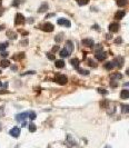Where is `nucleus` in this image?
<instances>
[{
    "mask_svg": "<svg viewBox=\"0 0 129 148\" xmlns=\"http://www.w3.org/2000/svg\"><path fill=\"white\" fill-rule=\"evenodd\" d=\"M7 36H8V38H10V39H16V38H17V35H16L14 31H8L7 32Z\"/></svg>",
    "mask_w": 129,
    "mask_h": 148,
    "instance_id": "nucleus-22",
    "label": "nucleus"
},
{
    "mask_svg": "<svg viewBox=\"0 0 129 148\" xmlns=\"http://www.w3.org/2000/svg\"><path fill=\"white\" fill-rule=\"evenodd\" d=\"M82 45L86 47H89V48H91V47H94V40H92V39H83Z\"/></svg>",
    "mask_w": 129,
    "mask_h": 148,
    "instance_id": "nucleus-11",
    "label": "nucleus"
},
{
    "mask_svg": "<svg viewBox=\"0 0 129 148\" xmlns=\"http://www.w3.org/2000/svg\"><path fill=\"white\" fill-rule=\"evenodd\" d=\"M105 68H106L107 70H110V69H112V68H114V64H112L111 61H109V62H107V64L105 65Z\"/></svg>",
    "mask_w": 129,
    "mask_h": 148,
    "instance_id": "nucleus-27",
    "label": "nucleus"
},
{
    "mask_svg": "<svg viewBox=\"0 0 129 148\" xmlns=\"http://www.w3.org/2000/svg\"><path fill=\"white\" fill-rule=\"evenodd\" d=\"M14 22H16V25H23V23L26 22V19H25V17H23L21 13H18V15L16 16Z\"/></svg>",
    "mask_w": 129,
    "mask_h": 148,
    "instance_id": "nucleus-6",
    "label": "nucleus"
},
{
    "mask_svg": "<svg viewBox=\"0 0 129 148\" xmlns=\"http://www.w3.org/2000/svg\"><path fill=\"white\" fill-rule=\"evenodd\" d=\"M47 58L50 59V60H56V56H54V54H50V52H47Z\"/></svg>",
    "mask_w": 129,
    "mask_h": 148,
    "instance_id": "nucleus-29",
    "label": "nucleus"
},
{
    "mask_svg": "<svg viewBox=\"0 0 129 148\" xmlns=\"http://www.w3.org/2000/svg\"><path fill=\"white\" fill-rule=\"evenodd\" d=\"M20 133H21V129L19 127H14L10 129L9 134H10V136L14 137V138H18V137L20 136Z\"/></svg>",
    "mask_w": 129,
    "mask_h": 148,
    "instance_id": "nucleus-2",
    "label": "nucleus"
},
{
    "mask_svg": "<svg viewBox=\"0 0 129 148\" xmlns=\"http://www.w3.org/2000/svg\"><path fill=\"white\" fill-rule=\"evenodd\" d=\"M120 98H122V99H128V98H129V91H128V89L121 90V93H120Z\"/></svg>",
    "mask_w": 129,
    "mask_h": 148,
    "instance_id": "nucleus-13",
    "label": "nucleus"
},
{
    "mask_svg": "<svg viewBox=\"0 0 129 148\" xmlns=\"http://www.w3.org/2000/svg\"><path fill=\"white\" fill-rule=\"evenodd\" d=\"M66 145L68 146V147H74V146H76V141L74 140V138H72L70 135H68V136H67Z\"/></svg>",
    "mask_w": 129,
    "mask_h": 148,
    "instance_id": "nucleus-9",
    "label": "nucleus"
},
{
    "mask_svg": "<svg viewBox=\"0 0 129 148\" xmlns=\"http://www.w3.org/2000/svg\"><path fill=\"white\" fill-rule=\"evenodd\" d=\"M125 16H126V12H125V11H117V12H116L115 17L117 18V19H122Z\"/></svg>",
    "mask_w": 129,
    "mask_h": 148,
    "instance_id": "nucleus-19",
    "label": "nucleus"
},
{
    "mask_svg": "<svg viewBox=\"0 0 129 148\" xmlns=\"http://www.w3.org/2000/svg\"><path fill=\"white\" fill-rule=\"evenodd\" d=\"M8 46H9L8 42H1V44H0V51H5V49H6Z\"/></svg>",
    "mask_w": 129,
    "mask_h": 148,
    "instance_id": "nucleus-23",
    "label": "nucleus"
},
{
    "mask_svg": "<svg viewBox=\"0 0 129 148\" xmlns=\"http://www.w3.org/2000/svg\"><path fill=\"white\" fill-rule=\"evenodd\" d=\"M105 148H112V147H111V146H109V145H107V146H106V147H105Z\"/></svg>",
    "mask_w": 129,
    "mask_h": 148,
    "instance_id": "nucleus-46",
    "label": "nucleus"
},
{
    "mask_svg": "<svg viewBox=\"0 0 129 148\" xmlns=\"http://www.w3.org/2000/svg\"><path fill=\"white\" fill-rule=\"evenodd\" d=\"M3 29H5V27H3V26H0V30H3Z\"/></svg>",
    "mask_w": 129,
    "mask_h": 148,
    "instance_id": "nucleus-45",
    "label": "nucleus"
},
{
    "mask_svg": "<svg viewBox=\"0 0 129 148\" xmlns=\"http://www.w3.org/2000/svg\"><path fill=\"white\" fill-rule=\"evenodd\" d=\"M36 129H37V128H36V125L32 124V122H30V124H29V131H30V133H34Z\"/></svg>",
    "mask_w": 129,
    "mask_h": 148,
    "instance_id": "nucleus-24",
    "label": "nucleus"
},
{
    "mask_svg": "<svg viewBox=\"0 0 129 148\" xmlns=\"http://www.w3.org/2000/svg\"><path fill=\"white\" fill-rule=\"evenodd\" d=\"M1 5H2V0H0V7H1Z\"/></svg>",
    "mask_w": 129,
    "mask_h": 148,
    "instance_id": "nucleus-47",
    "label": "nucleus"
},
{
    "mask_svg": "<svg viewBox=\"0 0 129 148\" xmlns=\"http://www.w3.org/2000/svg\"><path fill=\"white\" fill-rule=\"evenodd\" d=\"M26 118H28V113H21V114H19V115L16 116V120L19 121V122L25 121V119Z\"/></svg>",
    "mask_w": 129,
    "mask_h": 148,
    "instance_id": "nucleus-8",
    "label": "nucleus"
},
{
    "mask_svg": "<svg viewBox=\"0 0 129 148\" xmlns=\"http://www.w3.org/2000/svg\"><path fill=\"white\" fill-rule=\"evenodd\" d=\"M123 61H125V59H123L122 57H116L112 64H114V66L118 67V68H120V67L123 65Z\"/></svg>",
    "mask_w": 129,
    "mask_h": 148,
    "instance_id": "nucleus-5",
    "label": "nucleus"
},
{
    "mask_svg": "<svg viewBox=\"0 0 129 148\" xmlns=\"http://www.w3.org/2000/svg\"><path fill=\"white\" fill-rule=\"evenodd\" d=\"M54 65H56L57 68H63V67H65V61H63L62 59H59V60H56Z\"/></svg>",
    "mask_w": 129,
    "mask_h": 148,
    "instance_id": "nucleus-18",
    "label": "nucleus"
},
{
    "mask_svg": "<svg viewBox=\"0 0 129 148\" xmlns=\"http://www.w3.org/2000/svg\"><path fill=\"white\" fill-rule=\"evenodd\" d=\"M28 117L31 119V120H34V119L37 117V115H36V113H34V111H29V113H28Z\"/></svg>",
    "mask_w": 129,
    "mask_h": 148,
    "instance_id": "nucleus-28",
    "label": "nucleus"
},
{
    "mask_svg": "<svg viewBox=\"0 0 129 148\" xmlns=\"http://www.w3.org/2000/svg\"><path fill=\"white\" fill-rule=\"evenodd\" d=\"M62 39H63V34H59V35L57 36V37L54 38V40H56V42H60V41H62Z\"/></svg>",
    "mask_w": 129,
    "mask_h": 148,
    "instance_id": "nucleus-25",
    "label": "nucleus"
},
{
    "mask_svg": "<svg viewBox=\"0 0 129 148\" xmlns=\"http://www.w3.org/2000/svg\"><path fill=\"white\" fill-rule=\"evenodd\" d=\"M8 91H6V90H0V94H7Z\"/></svg>",
    "mask_w": 129,
    "mask_h": 148,
    "instance_id": "nucleus-43",
    "label": "nucleus"
},
{
    "mask_svg": "<svg viewBox=\"0 0 129 148\" xmlns=\"http://www.w3.org/2000/svg\"><path fill=\"white\" fill-rule=\"evenodd\" d=\"M54 13H49L48 16H47V18H50V17H54Z\"/></svg>",
    "mask_w": 129,
    "mask_h": 148,
    "instance_id": "nucleus-42",
    "label": "nucleus"
},
{
    "mask_svg": "<svg viewBox=\"0 0 129 148\" xmlns=\"http://www.w3.org/2000/svg\"><path fill=\"white\" fill-rule=\"evenodd\" d=\"M109 30H110L111 32H117L118 30H119V25H118V23H116V22L111 23V25L109 26Z\"/></svg>",
    "mask_w": 129,
    "mask_h": 148,
    "instance_id": "nucleus-12",
    "label": "nucleus"
},
{
    "mask_svg": "<svg viewBox=\"0 0 129 148\" xmlns=\"http://www.w3.org/2000/svg\"><path fill=\"white\" fill-rule=\"evenodd\" d=\"M76 1H77L79 6H85V5H87L89 2V0H76Z\"/></svg>",
    "mask_w": 129,
    "mask_h": 148,
    "instance_id": "nucleus-26",
    "label": "nucleus"
},
{
    "mask_svg": "<svg viewBox=\"0 0 129 148\" xmlns=\"http://www.w3.org/2000/svg\"><path fill=\"white\" fill-rule=\"evenodd\" d=\"M88 65H89V66H91V67H96V66H97V64H96V62H94V60H91V59H89V60H88Z\"/></svg>",
    "mask_w": 129,
    "mask_h": 148,
    "instance_id": "nucleus-34",
    "label": "nucleus"
},
{
    "mask_svg": "<svg viewBox=\"0 0 129 148\" xmlns=\"http://www.w3.org/2000/svg\"><path fill=\"white\" fill-rule=\"evenodd\" d=\"M32 74H34V71H27V73H23L22 76H26V75H32Z\"/></svg>",
    "mask_w": 129,
    "mask_h": 148,
    "instance_id": "nucleus-38",
    "label": "nucleus"
},
{
    "mask_svg": "<svg viewBox=\"0 0 129 148\" xmlns=\"http://www.w3.org/2000/svg\"><path fill=\"white\" fill-rule=\"evenodd\" d=\"M111 87H117V82H111Z\"/></svg>",
    "mask_w": 129,
    "mask_h": 148,
    "instance_id": "nucleus-41",
    "label": "nucleus"
},
{
    "mask_svg": "<svg viewBox=\"0 0 129 148\" xmlns=\"http://www.w3.org/2000/svg\"><path fill=\"white\" fill-rule=\"evenodd\" d=\"M21 45H22V46H27V45H28V39H27V40L21 41Z\"/></svg>",
    "mask_w": 129,
    "mask_h": 148,
    "instance_id": "nucleus-39",
    "label": "nucleus"
},
{
    "mask_svg": "<svg viewBox=\"0 0 129 148\" xmlns=\"http://www.w3.org/2000/svg\"><path fill=\"white\" fill-rule=\"evenodd\" d=\"M58 25H60V26H65V27H70L71 26V23H70V21L68 20V19H65V18H60V19H58Z\"/></svg>",
    "mask_w": 129,
    "mask_h": 148,
    "instance_id": "nucleus-7",
    "label": "nucleus"
},
{
    "mask_svg": "<svg viewBox=\"0 0 129 148\" xmlns=\"http://www.w3.org/2000/svg\"><path fill=\"white\" fill-rule=\"evenodd\" d=\"M121 42H122V39H121L120 37H118L117 39H116V40H115V44H117V45H120Z\"/></svg>",
    "mask_w": 129,
    "mask_h": 148,
    "instance_id": "nucleus-36",
    "label": "nucleus"
},
{
    "mask_svg": "<svg viewBox=\"0 0 129 148\" xmlns=\"http://www.w3.org/2000/svg\"><path fill=\"white\" fill-rule=\"evenodd\" d=\"M95 57H96V59H97V60L102 61V60H105V59L107 58V52H105V51H97V52H96V55H95Z\"/></svg>",
    "mask_w": 129,
    "mask_h": 148,
    "instance_id": "nucleus-4",
    "label": "nucleus"
},
{
    "mask_svg": "<svg viewBox=\"0 0 129 148\" xmlns=\"http://www.w3.org/2000/svg\"><path fill=\"white\" fill-rule=\"evenodd\" d=\"M65 49H66L67 51L69 52V55H70V52L74 51V44H72L70 40H68L66 42V47H65Z\"/></svg>",
    "mask_w": 129,
    "mask_h": 148,
    "instance_id": "nucleus-10",
    "label": "nucleus"
},
{
    "mask_svg": "<svg viewBox=\"0 0 129 148\" xmlns=\"http://www.w3.org/2000/svg\"><path fill=\"white\" fill-rule=\"evenodd\" d=\"M48 3L47 2H45V3H42V5H41L40 6V8L38 9V12H43V11H47V10H48Z\"/></svg>",
    "mask_w": 129,
    "mask_h": 148,
    "instance_id": "nucleus-17",
    "label": "nucleus"
},
{
    "mask_svg": "<svg viewBox=\"0 0 129 148\" xmlns=\"http://www.w3.org/2000/svg\"><path fill=\"white\" fill-rule=\"evenodd\" d=\"M127 3V0H117V5L119 7H122Z\"/></svg>",
    "mask_w": 129,
    "mask_h": 148,
    "instance_id": "nucleus-31",
    "label": "nucleus"
},
{
    "mask_svg": "<svg viewBox=\"0 0 129 148\" xmlns=\"http://www.w3.org/2000/svg\"><path fill=\"white\" fill-rule=\"evenodd\" d=\"M11 69H12V70H14H14L17 69V66H12V67H11Z\"/></svg>",
    "mask_w": 129,
    "mask_h": 148,
    "instance_id": "nucleus-44",
    "label": "nucleus"
},
{
    "mask_svg": "<svg viewBox=\"0 0 129 148\" xmlns=\"http://www.w3.org/2000/svg\"><path fill=\"white\" fill-rule=\"evenodd\" d=\"M59 50V46H54V48H52V52H56V51H58Z\"/></svg>",
    "mask_w": 129,
    "mask_h": 148,
    "instance_id": "nucleus-37",
    "label": "nucleus"
},
{
    "mask_svg": "<svg viewBox=\"0 0 129 148\" xmlns=\"http://www.w3.org/2000/svg\"><path fill=\"white\" fill-rule=\"evenodd\" d=\"M41 29H42L43 31H46V32H51V31H54V25H52V23L46 22L45 25H42V26H41Z\"/></svg>",
    "mask_w": 129,
    "mask_h": 148,
    "instance_id": "nucleus-3",
    "label": "nucleus"
},
{
    "mask_svg": "<svg viewBox=\"0 0 129 148\" xmlns=\"http://www.w3.org/2000/svg\"><path fill=\"white\" fill-rule=\"evenodd\" d=\"M10 66V61L7 60V59H3V60L0 61V67L1 68H6V67H9Z\"/></svg>",
    "mask_w": 129,
    "mask_h": 148,
    "instance_id": "nucleus-16",
    "label": "nucleus"
},
{
    "mask_svg": "<svg viewBox=\"0 0 129 148\" xmlns=\"http://www.w3.org/2000/svg\"><path fill=\"white\" fill-rule=\"evenodd\" d=\"M78 73L81 74V75H83V76H87V75H89V70L82 69V68H78Z\"/></svg>",
    "mask_w": 129,
    "mask_h": 148,
    "instance_id": "nucleus-21",
    "label": "nucleus"
},
{
    "mask_svg": "<svg viewBox=\"0 0 129 148\" xmlns=\"http://www.w3.org/2000/svg\"><path fill=\"white\" fill-rule=\"evenodd\" d=\"M54 81L57 82V84L61 85V86H63V85L67 84V81H68V78H67L65 75H57L56 77H54Z\"/></svg>",
    "mask_w": 129,
    "mask_h": 148,
    "instance_id": "nucleus-1",
    "label": "nucleus"
},
{
    "mask_svg": "<svg viewBox=\"0 0 129 148\" xmlns=\"http://www.w3.org/2000/svg\"><path fill=\"white\" fill-rule=\"evenodd\" d=\"M0 74H1V70H0Z\"/></svg>",
    "mask_w": 129,
    "mask_h": 148,
    "instance_id": "nucleus-49",
    "label": "nucleus"
},
{
    "mask_svg": "<svg viewBox=\"0 0 129 148\" xmlns=\"http://www.w3.org/2000/svg\"><path fill=\"white\" fill-rule=\"evenodd\" d=\"M8 55H9V54H8V52H6V51H2V52H1V56H2V57H7Z\"/></svg>",
    "mask_w": 129,
    "mask_h": 148,
    "instance_id": "nucleus-40",
    "label": "nucleus"
},
{
    "mask_svg": "<svg viewBox=\"0 0 129 148\" xmlns=\"http://www.w3.org/2000/svg\"><path fill=\"white\" fill-rule=\"evenodd\" d=\"M0 87H2V82L0 81Z\"/></svg>",
    "mask_w": 129,
    "mask_h": 148,
    "instance_id": "nucleus-48",
    "label": "nucleus"
},
{
    "mask_svg": "<svg viewBox=\"0 0 129 148\" xmlns=\"http://www.w3.org/2000/svg\"><path fill=\"white\" fill-rule=\"evenodd\" d=\"M23 57H25V54H23V52H20L19 55L14 56V59H22Z\"/></svg>",
    "mask_w": 129,
    "mask_h": 148,
    "instance_id": "nucleus-32",
    "label": "nucleus"
},
{
    "mask_svg": "<svg viewBox=\"0 0 129 148\" xmlns=\"http://www.w3.org/2000/svg\"><path fill=\"white\" fill-rule=\"evenodd\" d=\"M98 93L101 94V95H107V90L106 89H102V88H98Z\"/></svg>",
    "mask_w": 129,
    "mask_h": 148,
    "instance_id": "nucleus-33",
    "label": "nucleus"
},
{
    "mask_svg": "<svg viewBox=\"0 0 129 148\" xmlns=\"http://www.w3.org/2000/svg\"><path fill=\"white\" fill-rule=\"evenodd\" d=\"M59 55H60V57L61 58H66V57H68L69 56V52L67 51L65 48H63L62 50H60V52H59Z\"/></svg>",
    "mask_w": 129,
    "mask_h": 148,
    "instance_id": "nucleus-20",
    "label": "nucleus"
},
{
    "mask_svg": "<svg viewBox=\"0 0 129 148\" xmlns=\"http://www.w3.org/2000/svg\"><path fill=\"white\" fill-rule=\"evenodd\" d=\"M129 110V105H122V114H128Z\"/></svg>",
    "mask_w": 129,
    "mask_h": 148,
    "instance_id": "nucleus-30",
    "label": "nucleus"
},
{
    "mask_svg": "<svg viewBox=\"0 0 129 148\" xmlns=\"http://www.w3.org/2000/svg\"><path fill=\"white\" fill-rule=\"evenodd\" d=\"M20 5V0H14V2H12V6L14 7H17Z\"/></svg>",
    "mask_w": 129,
    "mask_h": 148,
    "instance_id": "nucleus-35",
    "label": "nucleus"
},
{
    "mask_svg": "<svg viewBox=\"0 0 129 148\" xmlns=\"http://www.w3.org/2000/svg\"><path fill=\"white\" fill-rule=\"evenodd\" d=\"M79 64H80V60H79V59H77V58H74V59H71V60H70V65H71V66H74L75 68H78Z\"/></svg>",
    "mask_w": 129,
    "mask_h": 148,
    "instance_id": "nucleus-15",
    "label": "nucleus"
},
{
    "mask_svg": "<svg viewBox=\"0 0 129 148\" xmlns=\"http://www.w3.org/2000/svg\"><path fill=\"white\" fill-rule=\"evenodd\" d=\"M121 78H122V75L119 73L111 74V75H110V79H111V80H117V79H121Z\"/></svg>",
    "mask_w": 129,
    "mask_h": 148,
    "instance_id": "nucleus-14",
    "label": "nucleus"
}]
</instances>
